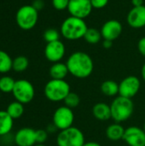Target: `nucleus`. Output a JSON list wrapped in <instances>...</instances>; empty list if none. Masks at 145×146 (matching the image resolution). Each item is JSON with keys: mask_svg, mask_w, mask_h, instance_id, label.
Returning <instances> with one entry per match:
<instances>
[{"mask_svg": "<svg viewBox=\"0 0 145 146\" xmlns=\"http://www.w3.org/2000/svg\"><path fill=\"white\" fill-rule=\"evenodd\" d=\"M66 64L69 74L77 79H86L94 70V62L89 54L84 51H75L68 58Z\"/></svg>", "mask_w": 145, "mask_h": 146, "instance_id": "nucleus-1", "label": "nucleus"}, {"mask_svg": "<svg viewBox=\"0 0 145 146\" xmlns=\"http://www.w3.org/2000/svg\"><path fill=\"white\" fill-rule=\"evenodd\" d=\"M87 29L88 27L84 19L70 15L62 21L60 33L66 39L78 40L84 38Z\"/></svg>", "mask_w": 145, "mask_h": 146, "instance_id": "nucleus-2", "label": "nucleus"}, {"mask_svg": "<svg viewBox=\"0 0 145 146\" xmlns=\"http://www.w3.org/2000/svg\"><path fill=\"white\" fill-rule=\"evenodd\" d=\"M110 110L113 121L115 122L122 123L128 121L132 116L134 112V104L131 98L117 96L112 100Z\"/></svg>", "mask_w": 145, "mask_h": 146, "instance_id": "nucleus-3", "label": "nucleus"}, {"mask_svg": "<svg viewBox=\"0 0 145 146\" xmlns=\"http://www.w3.org/2000/svg\"><path fill=\"white\" fill-rule=\"evenodd\" d=\"M69 92H71V87L65 80L51 79L45 84L44 89L45 98L53 103L64 101Z\"/></svg>", "mask_w": 145, "mask_h": 146, "instance_id": "nucleus-4", "label": "nucleus"}, {"mask_svg": "<svg viewBox=\"0 0 145 146\" xmlns=\"http://www.w3.org/2000/svg\"><path fill=\"white\" fill-rule=\"evenodd\" d=\"M85 143V139L83 132L73 126L59 131L56 136L57 146H83Z\"/></svg>", "mask_w": 145, "mask_h": 146, "instance_id": "nucleus-5", "label": "nucleus"}, {"mask_svg": "<svg viewBox=\"0 0 145 146\" xmlns=\"http://www.w3.org/2000/svg\"><path fill=\"white\" fill-rule=\"evenodd\" d=\"M15 20L20 28L31 30L38 22V11L32 5H23L17 10Z\"/></svg>", "mask_w": 145, "mask_h": 146, "instance_id": "nucleus-6", "label": "nucleus"}, {"mask_svg": "<svg viewBox=\"0 0 145 146\" xmlns=\"http://www.w3.org/2000/svg\"><path fill=\"white\" fill-rule=\"evenodd\" d=\"M12 94L15 101L26 104L33 100L35 97V89L29 80L21 79L15 80Z\"/></svg>", "mask_w": 145, "mask_h": 146, "instance_id": "nucleus-7", "label": "nucleus"}, {"mask_svg": "<svg viewBox=\"0 0 145 146\" xmlns=\"http://www.w3.org/2000/svg\"><path fill=\"white\" fill-rule=\"evenodd\" d=\"M74 122V113L73 109L67 107L66 105L58 107L53 114L52 123L59 130H65L73 127Z\"/></svg>", "mask_w": 145, "mask_h": 146, "instance_id": "nucleus-8", "label": "nucleus"}, {"mask_svg": "<svg viewBox=\"0 0 145 146\" xmlns=\"http://www.w3.org/2000/svg\"><path fill=\"white\" fill-rule=\"evenodd\" d=\"M141 88V80L135 75H129L124 78L119 83V96L132 98L138 92Z\"/></svg>", "mask_w": 145, "mask_h": 146, "instance_id": "nucleus-9", "label": "nucleus"}, {"mask_svg": "<svg viewBox=\"0 0 145 146\" xmlns=\"http://www.w3.org/2000/svg\"><path fill=\"white\" fill-rule=\"evenodd\" d=\"M92 9L91 0H70L68 7L70 15L80 19L88 17Z\"/></svg>", "mask_w": 145, "mask_h": 146, "instance_id": "nucleus-10", "label": "nucleus"}, {"mask_svg": "<svg viewBox=\"0 0 145 146\" xmlns=\"http://www.w3.org/2000/svg\"><path fill=\"white\" fill-rule=\"evenodd\" d=\"M65 53L66 48L64 44L61 40L47 43L44 48L45 58L52 63L61 62L62 59L64 57Z\"/></svg>", "mask_w": 145, "mask_h": 146, "instance_id": "nucleus-11", "label": "nucleus"}, {"mask_svg": "<svg viewBox=\"0 0 145 146\" xmlns=\"http://www.w3.org/2000/svg\"><path fill=\"white\" fill-rule=\"evenodd\" d=\"M123 140L128 146H145V132L137 126H131L125 130Z\"/></svg>", "mask_w": 145, "mask_h": 146, "instance_id": "nucleus-12", "label": "nucleus"}, {"mask_svg": "<svg viewBox=\"0 0 145 146\" xmlns=\"http://www.w3.org/2000/svg\"><path fill=\"white\" fill-rule=\"evenodd\" d=\"M123 31L122 24L117 20H109L103 23L100 30L103 39L114 41L118 38Z\"/></svg>", "mask_w": 145, "mask_h": 146, "instance_id": "nucleus-13", "label": "nucleus"}, {"mask_svg": "<svg viewBox=\"0 0 145 146\" xmlns=\"http://www.w3.org/2000/svg\"><path fill=\"white\" fill-rule=\"evenodd\" d=\"M14 141L17 146H34L37 144L36 130L31 127L19 129L15 134Z\"/></svg>", "mask_w": 145, "mask_h": 146, "instance_id": "nucleus-14", "label": "nucleus"}, {"mask_svg": "<svg viewBox=\"0 0 145 146\" xmlns=\"http://www.w3.org/2000/svg\"><path fill=\"white\" fill-rule=\"evenodd\" d=\"M126 21L128 25L135 29L145 27V6L133 7L127 14Z\"/></svg>", "mask_w": 145, "mask_h": 146, "instance_id": "nucleus-15", "label": "nucleus"}, {"mask_svg": "<svg viewBox=\"0 0 145 146\" xmlns=\"http://www.w3.org/2000/svg\"><path fill=\"white\" fill-rule=\"evenodd\" d=\"M92 115L95 119L100 121H108L110 119H112L111 116V110H110V104L104 103V102H99L93 105L92 107Z\"/></svg>", "mask_w": 145, "mask_h": 146, "instance_id": "nucleus-16", "label": "nucleus"}, {"mask_svg": "<svg viewBox=\"0 0 145 146\" xmlns=\"http://www.w3.org/2000/svg\"><path fill=\"white\" fill-rule=\"evenodd\" d=\"M126 128L121 125V123L114 122L110 124L106 129V137L109 140L116 142L123 139Z\"/></svg>", "mask_w": 145, "mask_h": 146, "instance_id": "nucleus-17", "label": "nucleus"}, {"mask_svg": "<svg viewBox=\"0 0 145 146\" xmlns=\"http://www.w3.org/2000/svg\"><path fill=\"white\" fill-rule=\"evenodd\" d=\"M49 73L51 79L54 80H65L69 74L67 64L62 62L53 63L50 68Z\"/></svg>", "mask_w": 145, "mask_h": 146, "instance_id": "nucleus-18", "label": "nucleus"}, {"mask_svg": "<svg viewBox=\"0 0 145 146\" xmlns=\"http://www.w3.org/2000/svg\"><path fill=\"white\" fill-rule=\"evenodd\" d=\"M14 126V119L5 110H0V137L8 135Z\"/></svg>", "mask_w": 145, "mask_h": 146, "instance_id": "nucleus-19", "label": "nucleus"}, {"mask_svg": "<svg viewBox=\"0 0 145 146\" xmlns=\"http://www.w3.org/2000/svg\"><path fill=\"white\" fill-rule=\"evenodd\" d=\"M100 90L104 96L115 98L119 95V83L112 80H105L101 84Z\"/></svg>", "mask_w": 145, "mask_h": 146, "instance_id": "nucleus-20", "label": "nucleus"}, {"mask_svg": "<svg viewBox=\"0 0 145 146\" xmlns=\"http://www.w3.org/2000/svg\"><path fill=\"white\" fill-rule=\"evenodd\" d=\"M24 104L18 102V101H14L12 103H10L8 107H7V113L9 115V116L11 118H13L14 120L15 119H19L20 117L22 116V115L24 114Z\"/></svg>", "mask_w": 145, "mask_h": 146, "instance_id": "nucleus-21", "label": "nucleus"}, {"mask_svg": "<svg viewBox=\"0 0 145 146\" xmlns=\"http://www.w3.org/2000/svg\"><path fill=\"white\" fill-rule=\"evenodd\" d=\"M13 59L10 56L0 50V74H7L12 69Z\"/></svg>", "mask_w": 145, "mask_h": 146, "instance_id": "nucleus-22", "label": "nucleus"}, {"mask_svg": "<svg viewBox=\"0 0 145 146\" xmlns=\"http://www.w3.org/2000/svg\"><path fill=\"white\" fill-rule=\"evenodd\" d=\"M15 80L9 75H3L0 78V92L3 93H12Z\"/></svg>", "mask_w": 145, "mask_h": 146, "instance_id": "nucleus-23", "label": "nucleus"}, {"mask_svg": "<svg viewBox=\"0 0 145 146\" xmlns=\"http://www.w3.org/2000/svg\"><path fill=\"white\" fill-rule=\"evenodd\" d=\"M102 34L101 32L96 28H89L87 29L85 36H84V39L91 44H95L100 42V40L102 39Z\"/></svg>", "mask_w": 145, "mask_h": 146, "instance_id": "nucleus-24", "label": "nucleus"}, {"mask_svg": "<svg viewBox=\"0 0 145 146\" xmlns=\"http://www.w3.org/2000/svg\"><path fill=\"white\" fill-rule=\"evenodd\" d=\"M28 65H29V61H28L27 57H26L24 56H19L13 60L12 69L15 72L21 73V72H24L25 70H26V68H28Z\"/></svg>", "mask_w": 145, "mask_h": 146, "instance_id": "nucleus-25", "label": "nucleus"}, {"mask_svg": "<svg viewBox=\"0 0 145 146\" xmlns=\"http://www.w3.org/2000/svg\"><path fill=\"white\" fill-rule=\"evenodd\" d=\"M64 104L67 107L70 108V109H74V108H77L79 104H80V98L79 96L73 92H69V94L66 97V98L64 99Z\"/></svg>", "mask_w": 145, "mask_h": 146, "instance_id": "nucleus-26", "label": "nucleus"}, {"mask_svg": "<svg viewBox=\"0 0 145 146\" xmlns=\"http://www.w3.org/2000/svg\"><path fill=\"white\" fill-rule=\"evenodd\" d=\"M60 33L56 29L54 28H49L47 30L44 31V39L47 42V43H50V42H54V41H57L60 40Z\"/></svg>", "mask_w": 145, "mask_h": 146, "instance_id": "nucleus-27", "label": "nucleus"}, {"mask_svg": "<svg viewBox=\"0 0 145 146\" xmlns=\"http://www.w3.org/2000/svg\"><path fill=\"white\" fill-rule=\"evenodd\" d=\"M49 133L44 129L36 130V141L37 144H44L47 141Z\"/></svg>", "mask_w": 145, "mask_h": 146, "instance_id": "nucleus-28", "label": "nucleus"}, {"mask_svg": "<svg viewBox=\"0 0 145 146\" xmlns=\"http://www.w3.org/2000/svg\"><path fill=\"white\" fill-rule=\"evenodd\" d=\"M70 0H52V6L56 10L68 9Z\"/></svg>", "mask_w": 145, "mask_h": 146, "instance_id": "nucleus-29", "label": "nucleus"}, {"mask_svg": "<svg viewBox=\"0 0 145 146\" xmlns=\"http://www.w3.org/2000/svg\"><path fill=\"white\" fill-rule=\"evenodd\" d=\"M109 0H91V3L93 9H101L107 6Z\"/></svg>", "mask_w": 145, "mask_h": 146, "instance_id": "nucleus-30", "label": "nucleus"}, {"mask_svg": "<svg viewBox=\"0 0 145 146\" xmlns=\"http://www.w3.org/2000/svg\"><path fill=\"white\" fill-rule=\"evenodd\" d=\"M138 50L139 53L145 57V37L141 38L138 43Z\"/></svg>", "mask_w": 145, "mask_h": 146, "instance_id": "nucleus-31", "label": "nucleus"}, {"mask_svg": "<svg viewBox=\"0 0 145 146\" xmlns=\"http://www.w3.org/2000/svg\"><path fill=\"white\" fill-rule=\"evenodd\" d=\"M32 5L38 11V10H40V9H42L44 8V3L43 0H34Z\"/></svg>", "mask_w": 145, "mask_h": 146, "instance_id": "nucleus-32", "label": "nucleus"}, {"mask_svg": "<svg viewBox=\"0 0 145 146\" xmlns=\"http://www.w3.org/2000/svg\"><path fill=\"white\" fill-rule=\"evenodd\" d=\"M113 45V41H110V40H107V39H103V48L105 49H110Z\"/></svg>", "mask_w": 145, "mask_h": 146, "instance_id": "nucleus-33", "label": "nucleus"}, {"mask_svg": "<svg viewBox=\"0 0 145 146\" xmlns=\"http://www.w3.org/2000/svg\"><path fill=\"white\" fill-rule=\"evenodd\" d=\"M132 4L133 7H140L144 5V0H132Z\"/></svg>", "mask_w": 145, "mask_h": 146, "instance_id": "nucleus-34", "label": "nucleus"}, {"mask_svg": "<svg viewBox=\"0 0 145 146\" xmlns=\"http://www.w3.org/2000/svg\"><path fill=\"white\" fill-rule=\"evenodd\" d=\"M58 129L56 127V126L52 123V124H50V125H49L48 126V127H47V129H46V131L48 132V133H54L56 131H57Z\"/></svg>", "mask_w": 145, "mask_h": 146, "instance_id": "nucleus-35", "label": "nucleus"}, {"mask_svg": "<svg viewBox=\"0 0 145 146\" xmlns=\"http://www.w3.org/2000/svg\"><path fill=\"white\" fill-rule=\"evenodd\" d=\"M83 146H102V145H100L96 141H89V142H85Z\"/></svg>", "mask_w": 145, "mask_h": 146, "instance_id": "nucleus-36", "label": "nucleus"}, {"mask_svg": "<svg viewBox=\"0 0 145 146\" xmlns=\"http://www.w3.org/2000/svg\"><path fill=\"white\" fill-rule=\"evenodd\" d=\"M141 77L143 79V80L145 82V62L144 63L142 68H141Z\"/></svg>", "mask_w": 145, "mask_h": 146, "instance_id": "nucleus-37", "label": "nucleus"}, {"mask_svg": "<svg viewBox=\"0 0 145 146\" xmlns=\"http://www.w3.org/2000/svg\"><path fill=\"white\" fill-rule=\"evenodd\" d=\"M34 146H46L44 144H36Z\"/></svg>", "mask_w": 145, "mask_h": 146, "instance_id": "nucleus-38", "label": "nucleus"}, {"mask_svg": "<svg viewBox=\"0 0 145 146\" xmlns=\"http://www.w3.org/2000/svg\"><path fill=\"white\" fill-rule=\"evenodd\" d=\"M143 129H144V131L145 132V122H144V127H143Z\"/></svg>", "mask_w": 145, "mask_h": 146, "instance_id": "nucleus-39", "label": "nucleus"}, {"mask_svg": "<svg viewBox=\"0 0 145 146\" xmlns=\"http://www.w3.org/2000/svg\"><path fill=\"white\" fill-rule=\"evenodd\" d=\"M0 98H1V94H0Z\"/></svg>", "mask_w": 145, "mask_h": 146, "instance_id": "nucleus-40", "label": "nucleus"}]
</instances>
